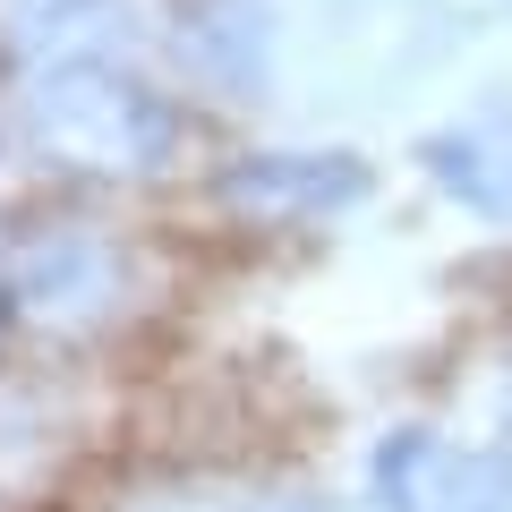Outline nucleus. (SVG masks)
Instances as JSON below:
<instances>
[{"label": "nucleus", "instance_id": "f257e3e1", "mask_svg": "<svg viewBox=\"0 0 512 512\" xmlns=\"http://www.w3.org/2000/svg\"><path fill=\"white\" fill-rule=\"evenodd\" d=\"M26 86V128L35 146L69 171L94 180H154L180 154V111L137 77V60H69V69H35Z\"/></svg>", "mask_w": 512, "mask_h": 512}, {"label": "nucleus", "instance_id": "f03ea898", "mask_svg": "<svg viewBox=\"0 0 512 512\" xmlns=\"http://www.w3.org/2000/svg\"><path fill=\"white\" fill-rule=\"evenodd\" d=\"M128 308V248L69 214L0 231V333L86 342Z\"/></svg>", "mask_w": 512, "mask_h": 512}, {"label": "nucleus", "instance_id": "7ed1b4c3", "mask_svg": "<svg viewBox=\"0 0 512 512\" xmlns=\"http://www.w3.org/2000/svg\"><path fill=\"white\" fill-rule=\"evenodd\" d=\"M376 495L384 512H512V453L436 427H393L376 444Z\"/></svg>", "mask_w": 512, "mask_h": 512}, {"label": "nucleus", "instance_id": "20e7f679", "mask_svg": "<svg viewBox=\"0 0 512 512\" xmlns=\"http://www.w3.org/2000/svg\"><path fill=\"white\" fill-rule=\"evenodd\" d=\"M137 52V18L120 0H18L9 9V60L18 77L69 69V60H120Z\"/></svg>", "mask_w": 512, "mask_h": 512}, {"label": "nucleus", "instance_id": "39448f33", "mask_svg": "<svg viewBox=\"0 0 512 512\" xmlns=\"http://www.w3.org/2000/svg\"><path fill=\"white\" fill-rule=\"evenodd\" d=\"M222 197L248 214H333L367 197V163L350 154H248L222 171Z\"/></svg>", "mask_w": 512, "mask_h": 512}, {"label": "nucleus", "instance_id": "423d86ee", "mask_svg": "<svg viewBox=\"0 0 512 512\" xmlns=\"http://www.w3.org/2000/svg\"><path fill=\"white\" fill-rule=\"evenodd\" d=\"M419 163L453 188L461 205L512 222V111H487V120H461V128H436L419 146Z\"/></svg>", "mask_w": 512, "mask_h": 512}, {"label": "nucleus", "instance_id": "0eeeda50", "mask_svg": "<svg viewBox=\"0 0 512 512\" xmlns=\"http://www.w3.org/2000/svg\"><path fill=\"white\" fill-rule=\"evenodd\" d=\"M282 512H350V504H282Z\"/></svg>", "mask_w": 512, "mask_h": 512}]
</instances>
